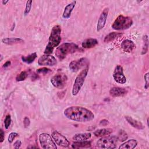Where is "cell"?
<instances>
[{"label": "cell", "mask_w": 149, "mask_h": 149, "mask_svg": "<svg viewBox=\"0 0 149 149\" xmlns=\"http://www.w3.org/2000/svg\"><path fill=\"white\" fill-rule=\"evenodd\" d=\"M38 63L40 66H53L57 63V61L56 58L51 54H44L39 58Z\"/></svg>", "instance_id": "cell-12"}, {"label": "cell", "mask_w": 149, "mask_h": 149, "mask_svg": "<svg viewBox=\"0 0 149 149\" xmlns=\"http://www.w3.org/2000/svg\"><path fill=\"white\" fill-rule=\"evenodd\" d=\"M76 3V1H73L72 2H70V3L68 4L64 9L63 14H62V17L64 19H69L70 16H71V13L73 10V9L75 7Z\"/></svg>", "instance_id": "cell-17"}, {"label": "cell", "mask_w": 149, "mask_h": 149, "mask_svg": "<svg viewBox=\"0 0 149 149\" xmlns=\"http://www.w3.org/2000/svg\"><path fill=\"white\" fill-rule=\"evenodd\" d=\"M118 139V140H119L121 141H123L126 140L127 139V133L124 130H120L119 132Z\"/></svg>", "instance_id": "cell-28"}, {"label": "cell", "mask_w": 149, "mask_h": 149, "mask_svg": "<svg viewBox=\"0 0 149 149\" xmlns=\"http://www.w3.org/2000/svg\"><path fill=\"white\" fill-rule=\"evenodd\" d=\"M120 46L122 49L125 52H129V53L132 52L134 50V49L136 48V45L133 42V41L128 39L123 40Z\"/></svg>", "instance_id": "cell-15"}, {"label": "cell", "mask_w": 149, "mask_h": 149, "mask_svg": "<svg viewBox=\"0 0 149 149\" xmlns=\"http://www.w3.org/2000/svg\"><path fill=\"white\" fill-rule=\"evenodd\" d=\"M113 130L111 128H103L97 129L94 132V134L96 137H103L108 136L112 133Z\"/></svg>", "instance_id": "cell-22"}, {"label": "cell", "mask_w": 149, "mask_h": 149, "mask_svg": "<svg viewBox=\"0 0 149 149\" xmlns=\"http://www.w3.org/2000/svg\"><path fill=\"white\" fill-rule=\"evenodd\" d=\"M22 145V142L20 140H17L16 141L15 143H14V144H13V147L15 149H17L19 148Z\"/></svg>", "instance_id": "cell-35"}, {"label": "cell", "mask_w": 149, "mask_h": 149, "mask_svg": "<svg viewBox=\"0 0 149 149\" xmlns=\"http://www.w3.org/2000/svg\"><path fill=\"white\" fill-rule=\"evenodd\" d=\"M98 44V41L95 38H87L81 43V47L84 48H91Z\"/></svg>", "instance_id": "cell-19"}, {"label": "cell", "mask_w": 149, "mask_h": 149, "mask_svg": "<svg viewBox=\"0 0 149 149\" xmlns=\"http://www.w3.org/2000/svg\"><path fill=\"white\" fill-rule=\"evenodd\" d=\"M127 93V90L123 87H113L109 90V94L112 97H122L126 95Z\"/></svg>", "instance_id": "cell-14"}, {"label": "cell", "mask_w": 149, "mask_h": 149, "mask_svg": "<svg viewBox=\"0 0 149 149\" xmlns=\"http://www.w3.org/2000/svg\"><path fill=\"white\" fill-rule=\"evenodd\" d=\"M37 53L33 52L27 56H22L21 58L23 62L27 64H30L34 61V60L37 58Z\"/></svg>", "instance_id": "cell-25"}, {"label": "cell", "mask_w": 149, "mask_h": 149, "mask_svg": "<svg viewBox=\"0 0 149 149\" xmlns=\"http://www.w3.org/2000/svg\"><path fill=\"white\" fill-rule=\"evenodd\" d=\"M89 61L86 58H81L71 61L69 65V69L73 72H76L84 66H88Z\"/></svg>", "instance_id": "cell-9"}, {"label": "cell", "mask_w": 149, "mask_h": 149, "mask_svg": "<svg viewBox=\"0 0 149 149\" xmlns=\"http://www.w3.org/2000/svg\"><path fill=\"white\" fill-rule=\"evenodd\" d=\"M91 147V142L89 141H74L72 144V147L73 148H90Z\"/></svg>", "instance_id": "cell-24"}, {"label": "cell", "mask_w": 149, "mask_h": 149, "mask_svg": "<svg viewBox=\"0 0 149 149\" xmlns=\"http://www.w3.org/2000/svg\"><path fill=\"white\" fill-rule=\"evenodd\" d=\"M32 1H27L26 2V7H25V9L24 11V15H27L29 13L31 8V6H32Z\"/></svg>", "instance_id": "cell-30"}, {"label": "cell", "mask_w": 149, "mask_h": 149, "mask_svg": "<svg viewBox=\"0 0 149 149\" xmlns=\"http://www.w3.org/2000/svg\"><path fill=\"white\" fill-rule=\"evenodd\" d=\"M2 43L8 45H12L15 44H22L24 42V40L20 38H4L2 39Z\"/></svg>", "instance_id": "cell-18"}, {"label": "cell", "mask_w": 149, "mask_h": 149, "mask_svg": "<svg viewBox=\"0 0 149 149\" xmlns=\"http://www.w3.org/2000/svg\"><path fill=\"white\" fill-rule=\"evenodd\" d=\"M149 73L147 72L146 73L144 76V81H145V84H144V88L145 89H147L149 87Z\"/></svg>", "instance_id": "cell-33"}, {"label": "cell", "mask_w": 149, "mask_h": 149, "mask_svg": "<svg viewBox=\"0 0 149 149\" xmlns=\"http://www.w3.org/2000/svg\"><path fill=\"white\" fill-rule=\"evenodd\" d=\"M61 27L60 25H55L52 28L48 44L44 51V54H52L54 48L59 45L61 41Z\"/></svg>", "instance_id": "cell-2"}, {"label": "cell", "mask_w": 149, "mask_h": 149, "mask_svg": "<svg viewBox=\"0 0 149 149\" xmlns=\"http://www.w3.org/2000/svg\"><path fill=\"white\" fill-rule=\"evenodd\" d=\"M118 141V137L105 136L102 137L97 141V146L101 148H115Z\"/></svg>", "instance_id": "cell-6"}, {"label": "cell", "mask_w": 149, "mask_h": 149, "mask_svg": "<svg viewBox=\"0 0 149 149\" xmlns=\"http://www.w3.org/2000/svg\"><path fill=\"white\" fill-rule=\"evenodd\" d=\"M38 147H35V146H30V147H27V148H37Z\"/></svg>", "instance_id": "cell-40"}, {"label": "cell", "mask_w": 149, "mask_h": 149, "mask_svg": "<svg viewBox=\"0 0 149 149\" xmlns=\"http://www.w3.org/2000/svg\"><path fill=\"white\" fill-rule=\"evenodd\" d=\"M148 50V38L147 35H144L143 37V47L141 54L142 55L147 53Z\"/></svg>", "instance_id": "cell-26"}, {"label": "cell", "mask_w": 149, "mask_h": 149, "mask_svg": "<svg viewBox=\"0 0 149 149\" xmlns=\"http://www.w3.org/2000/svg\"><path fill=\"white\" fill-rule=\"evenodd\" d=\"M11 122H12V119H11V116L9 114L5 116V118L4 119V125H5V128L6 129H8L10 124H11Z\"/></svg>", "instance_id": "cell-29"}, {"label": "cell", "mask_w": 149, "mask_h": 149, "mask_svg": "<svg viewBox=\"0 0 149 149\" xmlns=\"http://www.w3.org/2000/svg\"><path fill=\"white\" fill-rule=\"evenodd\" d=\"M137 145V141L135 139H130L129 140L122 144H121L119 147V149H133L136 147Z\"/></svg>", "instance_id": "cell-20"}, {"label": "cell", "mask_w": 149, "mask_h": 149, "mask_svg": "<svg viewBox=\"0 0 149 149\" xmlns=\"http://www.w3.org/2000/svg\"><path fill=\"white\" fill-rule=\"evenodd\" d=\"M39 141L42 148L56 149V146L52 136L46 133H42L39 135Z\"/></svg>", "instance_id": "cell-7"}, {"label": "cell", "mask_w": 149, "mask_h": 149, "mask_svg": "<svg viewBox=\"0 0 149 149\" xmlns=\"http://www.w3.org/2000/svg\"><path fill=\"white\" fill-rule=\"evenodd\" d=\"M125 118L126 121L133 127L138 129V130H143L144 129V125L140 121L133 119L130 116H125Z\"/></svg>", "instance_id": "cell-16"}, {"label": "cell", "mask_w": 149, "mask_h": 149, "mask_svg": "<svg viewBox=\"0 0 149 149\" xmlns=\"http://www.w3.org/2000/svg\"><path fill=\"white\" fill-rule=\"evenodd\" d=\"M108 124V121L107 119H102L100 122V125H102V126H106Z\"/></svg>", "instance_id": "cell-37"}, {"label": "cell", "mask_w": 149, "mask_h": 149, "mask_svg": "<svg viewBox=\"0 0 149 149\" xmlns=\"http://www.w3.org/2000/svg\"><path fill=\"white\" fill-rule=\"evenodd\" d=\"M133 23V20L130 17L120 15L114 20L111 27L115 30H123L130 28Z\"/></svg>", "instance_id": "cell-4"}, {"label": "cell", "mask_w": 149, "mask_h": 149, "mask_svg": "<svg viewBox=\"0 0 149 149\" xmlns=\"http://www.w3.org/2000/svg\"><path fill=\"white\" fill-rule=\"evenodd\" d=\"M67 80L68 77L66 74L59 73L53 76L50 81L54 87L58 89H63L66 85Z\"/></svg>", "instance_id": "cell-8"}, {"label": "cell", "mask_w": 149, "mask_h": 149, "mask_svg": "<svg viewBox=\"0 0 149 149\" xmlns=\"http://www.w3.org/2000/svg\"><path fill=\"white\" fill-rule=\"evenodd\" d=\"M64 115L68 119L79 122H90L94 118V114L91 110L80 106H71L66 108Z\"/></svg>", "instance_id": "cell-1"}, {"label": "cell", "mask_w": 149, "mask_h": 149, "mask_svg": "<svg viewBox=\"0 0 149 149\" xmlns=\"http://www.w3.org/2000/svg\"><path fill=\"white\" fill-rule=\"evenodd\" d=\"M91 137V134L90 133H77L72 137V139L74 141H86L88 140Z\"/></svg>", "instance_id": "cell-21"}, {"label": "cell", "mask_w": 149, "mask_h": 149, "mask_svg": "<svg viewBox=\"0 0 149 149\" xmlns=\"http://www.w3.org/2000/svg\"><path fill=\"white\" fill-rule=\"evenodd\" d=\"M108 13H109V8H105L101 12V13L99 17V19L98 20V23H97V31H100L105 26L108 15Z\"/></svg>", "instance_id": "cell-13"}, {"label": "cell", "mask_w": 149, "mask_h": 149, "mask_svg": "<svg viewBox=\"0 0 149 149\" xmlns=\"http://www.w3.org/2000/svg\"><path fill=\"white\" fill-rule=\"evenodd\" d=\"M81 50L79 46L73 42H65L58 47L55 51V55L60 60H63L68 54L74 53Z\"/></svg>", "instance_id": "cell-3"}, {"label": "cell", "mask_w": 149, "mask_h": 149, "mask_svg": "<svg viewBox=\"0 0 149 149\" xmlns=\"http://www.w3.org/2000/svg\"><path fill=\"white\" fill-rule=\"evenodd\" d=\"M88 72V66H86L76 77L72 90V93L73 95H76L80 91L82 86H83L85 79L87 76Z\"/></svg>", "instance_id": "cell-5"}, {"label": "cell", "mask_w": 149, "mask_h": 149, "mask_svg": "<svg viewBox=\"0 0 149 149\" xmlns=\"http://www.w3.org/2000/svg\"><path fill=\"white\" fill-rule=\"evenodd\" d=\"M1 133H0V143H2L5 139V133L2 129H1Z\"/></svg>", "instance_id": "cell-36"}, {"label": "cell", "mask_w": 149, "mask_h": 149, "mask_svg": "<svg viewBox=\"0 0 149 149\" xmlns=\"http://www.w3.org/2000/svg\"><path fill=\"white\" fill-rule=\"evenodd\" d=\"M122 35H123V34L121 33L115 32V31L111 32L110 33H109L105 37V38L104 39V41L105 42H109L113 41L115 39H117V38L120 37Z\"/></svg>", "instance_id": "cell-23"}, {"label": "cell", "mask_w": 149, "mask_h": 149, "mask_svg": "<svg viewBox=\"0 0 149 149\" xmlns=\"http://www.w3.org/2000/svg\"><path fill=\"white\" fill-rule=\"evenodd\" d=\"M10 64H11V62H10V61H7L3 65V68H8V67H9V66L10 65Z\"/></svg>", "instance_id": "cell-38"}, {"label": "cell", "mask_w": 149, "mask_h": 149, "mask_svg": "<svg viewBox=\"0 0 149 149\" xmlns=\"http://www.w3.org/2000/svg\"><path fill=\"white\" fill-rule=\"evenodd\" d=\"M8 2H9L8 1H2V3L3 5H6V3H8Z\"/></svg>", "instance_id": "cell-39"}, {"label": "cell", "mask_w": 149, "mask_h": 149, "mask_svg": "<svg viewBox=\"0 0 149 149\" xmlns=\"http://www.w3.org/2000/svg\"><path fill=\"white\" fill-rule=\"evenodd\" d=\"M51 136L55 143L58 146L64 148H66L69 146L70 143L68 140L58 132L54 131L51 134Z\"/></svg>", "instance_id": "cell-11"}, {"label": "cell", "mask_w": 149, "mask_h": 149, "mask_svg": "<svg viewBox=\"0 0 149 149\" xmlns=\"http://www.w3.org/2000/svg\"><path fill=\"white\" fill-rule=\"evenodd\" d=\"M51 72V70L48 68L46 67H42L41 68H39L38 69H37V73H40V74H47L49 72Z\"/></svg>", "instance_id": "cell-31"}, {"label": "cell", "mask_w": 149, "mask_h": 149, "mask_svg": "<svg viewBox=\"0 0 149 149\" xmlns=\"http://www.w3.org/2000/svg\"><path fill=\"white\" fill-rule=\"evenodd\" d=\"M147 125L148 126V118H147Z\"/></svg>", "instance_id": "cell-41"}, {"label": "cell", "mask_w": 149, "mask_h": 149, "mask_svg": "<svg viewBox=\"0 0 149 149\" xmlns=\"http://www.w3.org/2000/svg\"><path fill=\"white\" fill-rule=\"evenodd\" d=\"M114 80L119 84H124L126 81V78L123 73V68L121 65L115 66L112 74Z\"/></svg>", "instance_id": "cell-10"}, {"label": "cell", "mask_w": 149, "mask_h": 149, "mask_svg": "<svg viewBox=\"0 0 149 149\" xmlns=\"http://www.w3.org/2000/svg\"><path fill=\"white\" fill-rule=\"evenodd\" d=\"M2 58H2V55H1V59H0V61H2Z\"/></svg>", "instance_id": "cell-42"}, {"label": "cell", "mask_w": 149, "mask_h": 149, "mask_svg": "<svg viewBox=\"0 0 149 149\" xmlns=\"http://www.w3.org/2000/svg\"><path fill=\"white\" fill-rule=\"evenodd\" d=\"M30 124V120L27 116H25L23 119V125L25 128L28 127Z\"/></svg>", "instance_id": "cell-34"}, {"label": "cell", "mask_w": 149, "mask_h": 149, "mask_svg": "<svg viewBox=\"0 0 149 149\" xmlns=\"http://www.w3.org/2000/svg\"><path fill=\"white\" fill-rule=\"evenodd\" d=\"M19 136V134H18V133H16V132H11L10 134H9V136H8V142L10 143V144H11V143H12V142L13 141V140H14V139L16 137H17Z\"/></svg>", "instance_id": "cell-32"}, {"label": "cell", "mask_w": 149, "mask_h": 149, "mask_svg": "<svg viewBox=\"0 0 149 149\" xmlns=\"http://www.w3.org/2000/svg\"><path fill=\"white\" fill-rule=\"evenodd\" d=\"M28 77V73L26 71L21 72L16 77V80L17 81H22L26 80Z\"/></svg>", "instance_id": "cell-27"}]
</instances>
